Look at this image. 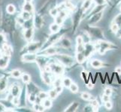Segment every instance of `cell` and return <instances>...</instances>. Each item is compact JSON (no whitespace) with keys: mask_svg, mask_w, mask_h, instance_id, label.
I'll return each mask as SVG.
<instances>
[{"mask_svg":"<svg viewBox=\"0 0 121 112\" xmlns=\"http://www.w3.org/2000/svg\"><path fill=\"white\" fill-rule=\"evenodd\" d=\"M51 70H52V71H54L57 74H60L62 73V68L60 67V66H58V65H55V64H53L51 66Z\"/></svg>","mask_w":121,"mask_h":112,"instance_id":"obj_14","label":"cell"},{"mask_svg":"<svg viewBox=\"0 0 121 112\" xmlns=\"http://www.w3.org/2000/svg\"><path fill=\"white\" fill-rule=\"evenodd\" d=\"M33 108L36 111H43L44 110V107L43 105H41L40 103H36V104L34 105Z\"/></svg>","mask_w":121,"mask_h":112,"instance_id":"obj_20","label":"cell"},{"mask_svg":"<svg viewBox=\"0 0 121 112\" xmlns=\"http://www.w3.org/2000/svg\"><path fill=\"white\" fill-rule=\"evenodd\" d=\"M44 53L48 55H53L57 53V49L56 48H54V47H49L46 49Z\"/></svg>","mask_w":121,"mask_h":112,"instance_id":"obj_9","label":"cell"},{"mask_svg":"<svg viewBox=\"0 0 121 112\" xmlns=\"http://www.w3.org/2000/svg\"><path fill=\"white\" fill-rule=\"evenodd\" d=\"M61 84H62V81L60 79V78H58V79H56L55 81H54V87L56 88L57 86L61 85Z\"/></svg>","mask_w":121,"mask_h":112,"instance_id":"obj_37","label":"cell"},{"mask_svg":"<svg viewBox=\"0 0 121 112\" xmlns=\"http://www.w3.org/2000/svg\"><path fill=\"white\" fill-rule=\"evenodd\" d=\"M23 9L25 11L30 12V13H32L33 11H34V8H33V5L31 2H25V4L23 6Z\"/></svg>","mask_w":121,"mask_h":112,"instance_id":"obj_7","label":"cell"},{"mask_svg":"<svg viewBox=\"0 0 121 112\" xmlns=\"http://www.w3.org/2000/svg\"><path fill=\"white\" fill-rule=\"evenodd\" d=\"M22 73L20 71V70H17V69H15V70H13L11 72V76L14 78H19L22 76Z\"/></svg>","mask_w":121,"mask_h":112,"instance_id":"obj_8","label":"cell"},{"mask_svg":"<svg viewBox=\"0 0 121 112\" xmlns=\"http://www.w3.org/2000/svg\"><path fill=\"white\" fill-rule=\"evenodd\" d=\"M77 61H78V63H83V62L85 61V56L82 52H78Z\"/></svg>","mask_w":121,"mask_h":112,"instance_id":"obj_18","label":"cell"},{"mask_svg":"<svg viewBox=\"0 0 121 112\" xmlns=\"http://www.w3.org/2000/svg\"><path fill=\"white\" fill-rule=\"evenodd\" d=\"M112 106H113V105H112V103L110 101H108V102H105V108H106L107 109H108V110L111 109Z\"/></svg>","mask_w":121,"mask_h":112,"instance_id":"obj_36","label":"cell"},{"mask_svg":"<svg viewBox=\"0 0 121 112\" xmlns=\"http://www.w3.org/2000/svg\"><path fill=\"white\" fill-rule=\"evenodd\" d=\"M48 97H49V95L45 92H40L39 94V98H40L41 100H44V99H48Z\"/></svg>","mask_w":121,"mask_h":112,"instance_id":"obj_23","label":"cell"},{"mask_svg":"<svg viewBox=\"0 0 121 112\" xmlns=\"http://www.w3.org/2000/svg\"><path fill=\"white\" fill-rule=\"evenodd\" d=\"M50 29L53 33H56L60 30V25L57 23H53L51 26H50Z\"/></svg>","mask_w":121,"mask_h":112,"instance_id":"obj_10","label":"cell"},{"mask_svg":"<svg viewBox=\"0 0 121 112\" xmlns=\"http://www.w3.org/2000/svg\"><path fill=\"white\" fill-rule=\"evenodd\" d=\"M55 90H56V92L58 93H60L62 91V87L61 86V85H60V86H57V87H56L55 88Z\"/></svg>","mask_w":121,"mask_h":112,"instance_id":"obj_39","label":"cell"},{"mask_svg":"<svg viewBox=\"0 0 121 112\" xmlns=\"http://www.w3.org/2000/svg\"><path fill=\"white\" fill-rule=\"evenodd\" d=\"M63 18L61 17V16L60 15H58L56 16V20H55V23H57V24H59V25H61L62 23V22H63V19H62Z\"/></svg>","mask_w":121,"mask_h":112,"instance_id":"obj_30","label":"cell"},{"mask_svg":"<svg viewBox=\"0 0 121 112\" xmlns=\"http://www.w3.org/2000/svg\"><path fill=\"white\" fill-rule=\"evenodd\" d=\"M81 98L84 100H90L91 99V95L88 93H83L81 94Z\"/></svg>","mask_w":121,"mask_h":112,"instance_id":"obj_25","label":"cell"},{"mask_svg":"<svg viewBox=\"0 0 121 112\" xmlns=\"http://www.w3.org/2000/svg\"><path fill=\"white\" fill-rule=\"evenodd\" d=\"M91 65L93 68H100L102 66V63L99 60H93L91 62Z\"/></svg>","mask_w":121,"mask_h":112,"instance_id":"obj_13","label":"cell"},{"mask_svg":"<svg viewBox=\"0 0 121 112\" xmlns=\"http://www.w3.org/2000/svg\"><path fill=\"white\" fill-rule=\"evenodd\" d=\"M111 93H112V90H111V88H106V89L105 90V94L108 95V96H111Z\"/></svg>","mask_w":121,"mask_h":112,"instance_id":"obj_38","label":"cell"},{"mask_svg":"<svg viewBox=\"0 0 121 112\" xmlns=\"http://www.w3.org/2000/svg\"><path fill=\"white\" fill-rule=\"evenodd\" d=\"M29 99H30V101L31 102H35V101L36 100V97L33 93H31L30 95V97H29Z\"/></svg>","mask_w":121,"mask_h":112,"instance_id":"obj_34","label":"cell"},{"mask_svg":"<svg viewBox=\"0 0 121 112\" xmlns=\"http://www.w3.org/2000/svg\"><path fill=\"white\" fill-rule=\"evenodd\" d=\"M65 5L66 8H68V9H70V10H74V5H73V4L71 2H69V1L65 2Z\"/></svg>","mask_w":121,"mask_h":112,"instance_id":"obj_27","label":"cell"},{"mask_svg":"<svg viewBox=\"0 0 121 112\" xmlns=\"http://www.w3.org/2000/svg\"><path fill=\"white\" fill-rule=\"evenodd\" d=\"M92 106H93V109H95V111H98L96 110V108H98V102L96 100H93L91 103Z\"/></svg>","mask_w":121,"mask_h":112,"instance_id":"obj_33","label":"cell"},{"mask_svg":"<svg viewBox=\"0 0 121 112\" xmlns=\"http://www.w3.org/2000/svg\"><path fill=\"white\" fill-rule=\"evenodd\" d=\"M69 89L72 93H77L78 91V85L76 84H74V83H72V85H71L70 87H69Z\"/></svg>","mask_w":121,"mask_h":112,"instance_id":"obj_22","label":"cell"},{"mask_svg":"<svg viewBox=\"0 0 121 112\" xmlns=\"http://www.w3.org/2000/svg\"><path fill=\"white\" fill-rule=\"evenodd\" d=\"M58 94H59V93L56 92V90L55 89L50 90L49 93H48L49 97H51V99H55V98H56V97L58 96Z\"/></svg>","mask_w":121,"mask_h":112,"instance_id":"obj_21","label":"cell"},{"mask_svg":"<svg viewBox=\"0 0 121 112\" xmlns=\"http://www.w3.org/2000/svg\"><path fill=\"white\" fill-rule=\"evenodd\" d=\"M3 111H6V108L2 103H0V112H3Z\"/></svg>","mask_w":121,"mask_h":112,"instance_id":"obj_41","label":"cell"},{"mask_svg":"<svg viewBox=\"0 0 121 112\" xmlns=\"http://www.w3.org/2000/svg\"><path fill=\"white\" fill-rule=\"evenodd\" d=\"M77 43H78V44H83V38L79 36L77 37Z\"/></svg>","mask_w":121,"mask_h":112,"instance_id":"obj_40","label":"cell"},{"mask_svg":"<svg viewBox=\"0 0 121 112\" xmlns=\"http://www.w3.org/2000/svg\"><path fill=\"white\" fill-rule=\"evenodd\" d=\"M102 101L103 102H108V101H110V96H108V95H106V94H104L102 96Z\"/></svg>","mask_w":121,"mask_h":112,"instance_id":"obj_35","label":"cell"},{"mask_svg":"<svg viewBox=\"0 0 121 112\" xmlns=\"http://www.w3.org/2000/svg\"><path fill=\"white\" fill-rule=\"evenodd\" d=\"M21 78H22V81L24 83H29L31 80V77L28 73H23Z\"/></svg>","mask_w":121,"mask_h":112,"instance_id":"obj_16","label":"cell"},{"mask_svg":"<svg viewBox=\"0 0 121 112\" xmlns=\"http://www.w3.org/2000/svg\"><path fill=\"white\" fill-rule=\"evenodd\" d=\"M111 29L112 31H113L114 32H117L118 30H119V26L117 23H114L113 25L111 26Z\"/></svg>","mask_w":121,"mask_h":112,"instance_id":"obj_32","label":"cell"},{"mask_svg":"<svg viewBox=\"0 0 121 112\" xmlns=\"http://www.w3.org/2000/svg\"><path fill=\"white\" fill-rule=\"evenodd\" d=\"M20 93V88L18 85H12L11 88V94L13 97H18L19 94Z\"/></svg>","mask_w":121,"mask_h":112,"instance_id":"obj_5","label":"cell"},{"mask_svg":"<svg viewBox=\"0 0 121 112\" xmlns=\"http://www.w3.org/2000/svg\"><path fill=\"white\" fill-rule=\"evenodd\" d=\"M8 87V80L5 77L0 78V93L5 92Z\"/></svg>","mask_w":121,"mask_h":112,"instance_id":"obj_3","label":"cell"},{"mask_svg":"<svg viewBox=\"0 0 121 112\" xmlns=\"http://www.w3.org/2000/svg\"><path fill=\"white\" fill-rule=\"evenodd\" d=\"M6 11H7V13L9 14H14L16 11V8L14 5L9 4V5L6 7Z\"/></svg>","mask_w":121,"mask_h":112,"instance_id":"obj_11","label":"cell"},{"mask_svg":"<svg viewBox=\"0 0 121 112\" xmlns=\"http://www.w3.org/2000/svg\"><path fill=\"white\" fill-rule=\"evenodd\" d=\"M72 80L69 78H65L63 81H62V85H63L66 88H69L70 85H72Z\"/></svg>","mask_w":121,"mask_h":112,"instance_id":"obj_19","label":"cell"},{"mask_svg":"<svg viewBox=\"0 0 121 112\" xmlns=\"http://www.w3.org/2000/svg\"><path fill=\"white\" fill-rule=\"evenodd\" d=\"M22 60L24 62H34L37 60V56L35 53L30 52L23 55L22 57Z\"/></svg>","mask_w":121,"mask_h":112,"instance_id":"obj_2","label":"cell"},{"mask_svg":"<svg viewBox=\"0 0 121 112\" xmlns=\"http://www.w3.org/2000/svg\"><path fill=\"white\" fill-rule=\"evenodd\" d=\"M20 16H21L25 20H29V19H30L31 17H32L31 13H30V12H27V11H23L22 12V14Z\"/></svg>","mask_w":121,"mask_h":112,"instance_id":"obj_17","label":"cell"},{"mask_svg":"<svg viewBox=\"0 0 121 112\" xmlns=\"http://www.w3.org/2000/svg\"><path fill=\"white\" fill-rule=\"evenodd\" d=\"M11 102H12V103H13L14 105H17L19 104V102H20V98H19V97H14L13 99H11Z\"/></svg>","mask_w":121,"mask_h":112,"instance_id":"obj_29","label":"cell"},{"mask_svg":"<svg viewBox=\"0 0 121 112\" xmlns=\"http://www.w3.org/2000/svg\"><path fill=\"white\" fill-rule=\"evenodd\" d=\"M91 3H92V0H86L85 2L83 3V9L84 10L88 9L90 6V5H91Z\"/></svg>","mask_w":121,"mask_h":112,"instance_id":"obj_24","label":"cell"},{"mask_svg":"<svg viewBox=\"0 0 121 112\" xmlns=\"http://www.w3.org/2000/svg\"><path fill=\"white\" fill-rule=\"evenodd\" d=\"M50 14H51V16H54V17H56V16L59 15V11H58L57 8H53V9H52L51 11H50Z\"/></svg>","mask_w":121,"mask_h":112,"instance_id":"obj_26","label":"cell"},{"mask_svg":"<svg viewBox=\"0 0 121 112\" xmlns=\"http://www.w3.org/2000/svg\"><path fill=\"white\" fill-rule=\"evenodd\" d=\"M85 50V46L83 44H78V52H83Z\"/></svg>","mask_w":121,"mask_h":112,"instance_id":"obj_31","label":"cell"},{"mask_svg":"<svg viewBox=\"0 0 121 112\" xmlns=\"http://www.w3.org/2000/svg\"><path fill=\"white\" fill-rule=\"evenodd\" d=\"M9 60L10 55H3L0 57V69H5L8 67V63H9Z\"/></svg>","mask_w":121,"mask_h":112,"instance_id":"obj_1","label":"cell"},{"mask_svg":"<svg viewBox=\"0 0 121 112\" xmlns=\"http://www.w3.org/2000/svg\"><path fill=\"white\" fill-rule=\"evenodd\" d=\"M39 47H40V45L39 43H32L28 46L27 50L30 52L34 53L38 50V49H39Z\"/></svg>","mask_w":121,"mask_h":112,"instance_id":"obj_4","label":"cell"},{"mask_svg":"<svg viewBox=\"0 0 121 112\" xmlns=\"http://www.w3.org/2000/svg\"><path fill=\"white\" fill-rule=\"evenodd\" d=\"M2 47L1 46H0V51H1V50H2Z\"/></svg>","mask_w":121,"mask_h":112,"instance_id":"obj_45","label":"cell"},{"mask_svg":"<svg viewBox=\"0 0 121 112\" xmlns=\"http://www.w3.org/2000/svg\"><path fill=\"white\" fill-rule=\"evenodd\" d=\"M62 45L63 46L65 47H69L71 46L70 41L68 39H64L62 41Z\"/></svg>","mask_w":121,"mask_h":112,"instance_id":"obj_28","label":"cell"},{"mask_svg":"<svg viewBox=\"0 0 121 112\" xmlns=\"http://www.w3.org/2000/svg\"><path fill=\"white\" fill-rule=\"evenodd\" d=\"M33 36V29L31 28H26L24 31V37L26 40H31Z\"/></svg>","mask_w":121,"mask_h":112,"instance_id":"obj_6","label":"cell"},{"mask_svg":"<svg viewBox=\"0 0 121 112\" xmlns=\"http://www.w3.org/2000/svg\"><path fill=\"white\" fill-rule=\"evenodd\" d=\"M50 73H51L46 72V71H44V73H43V79L47 84H50L51 81V78L50 76Z\"/></svg>","mask_w":121,"mask_h":112,"instance_id":"obj_12","label":"cell"},{"mask_svg":"<svg viewBox=\"0 0 121 112\" xmlns=\"http://www.w3.org/2000/svg\"><path fill=\"white\" fill-rule=\"evenodd\" d=\"M32 1V0H25V2H31Z\"/></svg>","mask_w":121,"mask_h":112,"instance_id":"obj_44","label":"cell"},{"mask_svg":"<svg viewBox=\"0 0 121 112\" xmlns=\"http://www.w3.org/2000/svg\"><path fill=\"white\" fill-rule=\"evenodd\" d=\"M42 105L44 107V108H50L52 105V102H51V100H50L48 99H44Z\"/></svg>","mask_w":121,"mask_h":112,"instance_id":"obj_15","label":"cell"},{"mask_svg":"<svg viewBox=\"0 0 121 112\" xmlns=\"http://www.w3.org/2000/svg\"><path fill=\"white\" fill-rule=\"evenodd\" d=\"M93 87H94V85H93V84H92V83H89V84L87 85V88H90V89L93 88Z\"/></svg>","mask_w":121,"mask_h":112,"instance_id":"obj_42","label":"cell"},{"mask_svg":"<svg viewBox=\"0 0 121 112\" xmlns=\"http://www.w3.org/2000/svg\"><path fill=\"white\" fill-rule=\"evenodd\" d=\"M116 72L117 73H121V67H117L116 68Z\"/></svg>","mask_w":121,"mask_h":112,"instance_id":"obj_43","label":"cell"}]
</instances>
